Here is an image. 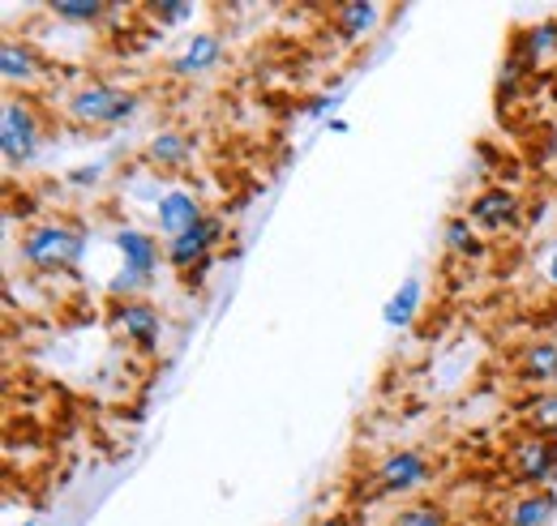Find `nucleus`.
<instances>
[{
    "instance_id": "1",
    "label": "nucleus",
    "mask_w": 557,
    "mask_h": 526,
    "mask_svg": "<svg viewBox=\"0 0 557 526\" xmlns=\"http://www.w3.org/2000/svg\"><path fill=\"white\" fill-rule=\"evenodd\" d=\"M17 253L22 262L39 274H52V270H73L86 253V231L70 223V218H44L35 227L22 231L17 240Z\"/></svg>"
},
{
    "instance_id": "2",
    "label": "nucleus",
    "mask_w": 557,
    "mask_h": 526,
    "mask_svg": "<svg viewBox=\"0 0 557 526\" xmlns=\"http://www.w3.org/2000/svg\"><path fill=\"white\" fill-rule=\"evenodd\" d=\"M138 112V95L112 82H86L65 95V116L77 129H116Z\"/></svg>"
},
{
    "instance_id": "3",
    "label": "nucleus",
    "mask_w": 557,
    "mask_h": 526,
    "mask_svg": "<svg viewBox=\"0 0 557 526\" xmlns=\"http://www.w3.org/2000/svg\"><path fill=\"white\" fill-rule=\"evenodd\" d=\"M44 146V116L30 95H4L0 108V154L9 167H26Z\"/></svg>"
},
{
    "instance_id": "4",
    "label": "nucleus",
    "mask_w": 557,
    "mask_h": 526,
    "mask_svg": "<svg viewBox=\"0 0 557 526\" xmlns=\"http://www.w3.org/2000/svg\"><path fill=\"white\" fill-rule=\"evenodd\" d=\"M227 236V223L223 214H207L194 231L176 236V240H163V258L176 274H189V278H207L210 265H214V249L223 245Z\"/></svg>"
},
{
    "instance_id": "5",
    "label": "nucleus",
    "mask_w": 557,
    "mask_h": 526,
    "mask_svg": "<svg viewBox=\"0 0 557 526\" xmlns=\"http://www.w3.org/2000/svg\"><path fill=\"white\" fill-rule=\"evenodd\" d=\"M506 471H510V484H519V492L549 488L557 479V441L536 437V433H519L506 450Z\"/></svg>"
},
{
    "instance_id": "6",
    "label": "nucleus",
    "mask_w": 557,
    "mask_h": 526,
    "mask_svg": "<svg viewBox=\"0 0 557 526\" xmlns=\"http://www.w3.org/2000/svg\"><path fill=\"white\" fill-rule=\"evenodd\" d=\"M468 218L476 223V231L485 236H506L523 223V198L506 185H488L476 198L468 201Z\"/></svg>"
},
{
    "instance_id": "7",
    "label": "nucleus",
    "mask_w": 557,
    "mask_h": 526,
    "mask_svg": "<svg viewBox=\"0 0 557 526\" xmlns=\"http://www.w3.org/2000/svg\"><path fill=\"white\" fill-rule=\"evenodd\" d=\"M373 488L386 492V497H404V492H417L433 479V462L424 459L420 450H395L369 471Z\"/></svg>"
},
{
    "instance_id": "8",
    "label": "nucleus",
    "mask_w": 557,
    "mask_h": 526,
    "mask_svg": "<svg viewBox=\"0 0 557 526\" xmlns=\"http://www.w3.org/2000/svg\"><path fill=\"white\" fill-rule=\"evenodd\" d=\"M108 326H112L116 338L154 351L159 338H163V313H159L150 300H141V296L138 300H112V309H108Z\"/></svg>"
},
{
    "instance_id": "9",
    "label": "nucleus",
    "mask_w": 557,
    "mask_h": 526,
    "mask_svg": "<svg viewBox=\"0 0 557 526\" xmlns=\"http://www.w3.org/2000/svg\"><path fill=\"white\" fill-rule=\"evenodd\" d=\"M48 57H39L26 39H4V48H0V77H4V86L9 90H17L22 86V95H30L39 82H48Z\"/></svg>"
},
{
    "instance_id": "10",
    "label": "nucleus",
    "mask_w": 557,
    "mask_h": 526,
    "mask_svg": "<svg viewBox=\"0 0 557 526\" xmlns=\"http://www.w3.org/2000/svg\"><path fill=\"white\" fill-rule=\"evenodd\" d=\"M207 214L210 210L202 205V198H198V193H189V189H168L163 198L154 201V227H159V236H168V240H176V236L194 231Z\"/></svg>"
},
{
    "instance_id": "11",
    "label": "nucleus",
    "mask_w": 557,
    "mask_h": 526,
    "mask_svg": "<svg viewBox=\"0 0 557 526\" xmlns=\"http://www.w3.org/2000/svg\"><path fill=\"white\" fill-rule=\"evenodd\" d=\"M112 245H116V253H121V262H125L121 270L134 274V278H146V283H154L159 262H168L163 249H159V236H150V231H141V227H121V231L112 236Z\"/></svg>"
},
{
    "instance_id": "12",
    "label": "nucleus",
    "mask_w": 557,
    "mask_h": 526,
    "mask_svg": "<svg viewBox=\"0 0 557 526\" xmlns=\"http://www.w3.org/2000/svg\"><path fill=\"white\" fill-rule=\"evenodd\" d=\"M515 377L532 390H557V342L554 338H528L515 355Z\"/></svg>"
},
{
    "instance_id": "13",
    "label": "nucleus",
    "mask_w": 557,
    "mask_h": 526,
    "mask_svg": "<svg viewBox=\"0 0 557 526\" xmlns=\"http://www.w3.org/2000/svg\"><path fill=\"white\" fill-rule=\"evenodd\" d=\"M510 52L523 61V68H528V73L557 68V22H536V26H523V30L510 39Z\"/></svg>"
},
{
    "instance_id": "14",
    "label": "nucleus",
    "mask_w": 557,
    "mask_h": 526,
    "mask_svg": "<svg viewBox=\"0 0 557 526\" xmlns=\"http://www.w3.org/2000/svg\"><path fill=\"white\" fill-rule=\"evenodd\" d=\"M382 17H386V9L377 0H348V4L331 9V26H335L339 43H364L382 26Z\"/></svg>"
},
{
    "instance_id": "15",
    "label": "nucleus",
    "mask_w": 557,
    "mask_h": 526,
    "mask_svg": "<svg viewBox=\"0 0 557 526\" xmlns=\"http://www.w3.org/2000/svg\"><path fill=\"white\" fill-rule=\"evenodd\" d=\"M214 65H223V35L214 30H198L172 61H168V73L172 77H202Z\"/></svg>"
},
{
    "instance_id": "16",
    "label": "nucleus",
    "mask_w": 557,
    "mask_h": 526,
    "mask_svg": "<svg viewBox=\"0 0 557 526\" xmlns=\"http://www.w3.org/2000/svg\"><path fill=\"white\" fill-rule=\"evenodd\" d=\"M554 492L536 488V492H515L502 505V526H554Z\"/></svg>"
},
{
    "instance_id": "17",
    "label": "nucleus",
    "mask_w": 557,
    "mask_h": 526,
    "mask_svg": "<svg viewBox=\"0 0 557 526\" xmlns=\"http://www.w3.org/2000/svg\"><path fill=\"white\" fill-rule=\"evenodd\" d=\"M519 419H523V433L557 441V390H528L519 398Z\"/></svg>"
},
{
    "instance_id": "18",
    "label": "nucleus",
    "mask_w": 557,
    "mask_h": 526,
    "mask_svg": "<svg viewBox=\"0 0 557 526\" xmlns=\"http://www.w3.org/2000/svg\"><path fill=\"white\" fill-rule=\"evenodd\" d=\"M420 304H424V283H420L417 274H408L399 287H395V296L386 300V309H382V322L391 329H408L417 322Z\"/></svg>"
},
{
    "instance_id": "19",
    "label": "nucleus",
    "mask_w": 557,
    "mask_h": 526,
    "mask_svg": "<svg viewBox=\"0 0 557 526\" xmlns=\"http://www.w3.org/2000/svg\"><path fill=\"white\" fill-rule=\"evenodd\" d=\"M442 245H446V253L468 258V262L485 258V236L476 231V223H472L468 214H450V218H446V227H442Z\"/></svg>"
},
{
    "instance_id": "20",
    "label": "nucleus",
    "mask_w": 557,
    "mask_h": 526,
    "mask_svg": "<svg viewBox=\"0 0 557 526\" xmlns=\"http://www.w3.org/2000/svg\"><path fill=\"white\" fill-rule=\"evenodd\" d=\"M189 154H194V141L176 129L154 133V137H150V146H146V159H150L154 167H181Z\"/></svg>"
},
{
    "instance_id": "21",
    "label": "nucleus",
    "mask_w": 557,
    "mask_h": 526,
    "mask_svg": "<svg viewBox=\"0 0 557 526\" xmlns=\"http://www.w3.org/2000/svg\"><path fill=\"white\" fill-rule=\"evenodd\" d=\"M108 13H112V4H103V0H61V4H52V17L77 22V26H95Z\"/></svg>"
},
{
    "instance_id": "22",
    "label": "nucleus",
    "mask_w": 557,
    "mask_h": 526,
    "mask_svg": "<svg viewBox=\"0 0 557 526\" xmlns=\"http://www.w3.org/2000/svg\"><path fill=\"white\" fill-rule=\"evenodd\" d=\"M391 526H450V514L437 501H417V505H404Z\"/></svg>"
},
{
    "instance_id": "23",
    "label": "nucleus",
    "mask_w": 557,
    "mask_h": 526,
    "mask_svg": "<svg viewBox=\"0 0 557 526\" xmlns=\"http://www.w3.org/2000/svg\"><path fill=\"white\" fill-rule=\"evenodd\" d=\"M146 13H150L159 26H181V22H194L198 9H194L189 0H159V4H150Z\"/></svg>"
},
{
    "instance_id": "24",
    "label": "nucleus",
    "mask_w": 557,
    "mask_h": 526,
    "mask_svg": "<svg viewBox=\"0 0 557 526\" xmlns=\"http://www.w3.org/2000/svg\"><path fill=\"white\" fill-rule=\"evenodd\" d=\"M335 108H339V95H313L300 112H305V116H326V112H335Z\"/></svg>"
},
{
    "instance_id": "25",
    "label": "nucleus",
    "mask_w": 557,
    "mask_h": 526,
    "mask_svg": "<svg viewBox=\"0 0 557 526\" xmlns=\"http://www.w3.org/2000/svg\"><path fill=\"white\" fill-rule=\"evenodd\" d=\"M70 180L73 185H95V180H99V167H90V172H73Z\"/></svg>"
},
{
    "instance_id": "26",
    "label": "nucleus",
    "mask_w": 557,
    "mask_h": 526,
    "mask_svg": "<svg viewBox=\"0 0 557 526\" xmlns=\"http://www.w3.org/2000/svg\"><path fill=\"white\" fill-rule=\"evenodd\" d=\"M549 278H554V287H557V258H554V265H549Z\"/></svg>"
},
{
    "instance_id": "27",
    "label": "nucleus",
    "mask_w": 557,
    "mask_h": 526,
    "mask_svg": "<svg viewBox=\"0 0 557 526\" xmlns=\"http://www.w3.org/2000/svg\"><path fill=\"white\" fill-rule=\"evenodd\" d=\"M322 526H348V523H339V518H331V523H322Z\"/></svg>"
},
{
    "instance_id": "28",
    "label": "nucleus",
    "mask_w": 557,
    "mask_h": 526,
    "mask_svg": "<svg viewBox=\"0 0 557 526\" xmlns=\"http://www.w3.org/2000/svg\"><path fill=\"white\" fill-rule=\"evenodd\" d=\"M22 526H35V523H22Z\"/></svg>"
}]
</instances>
